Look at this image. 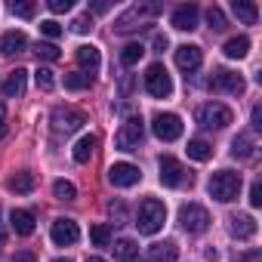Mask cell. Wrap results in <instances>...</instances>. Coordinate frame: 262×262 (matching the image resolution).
I'll use <instances>...</instances> for the list:
<instances>
[{
  "label": "cell",
  "mask_w": 262,
  "mask_h": 262,
  "mask_svg": "<svg viewBox=\"0 0 262 262\" xmlns=\"http://www.w3.org/2000/svg\"><path fill=\"white\" fill-rule=\"evenodd\" d=\"M167 222V207L158 201V198H145L139 204V213H136V228L139 234H158Z\"/></svg>",
  "instance_id": "cell-1"
},
{
  "label": "cell",
  "mask_w": 262,
  "mask_h": 262,
  "mask_svg": "<svg viewBox=\"0 0 262 262\" xmlns=\"http://www.w3.org/2000/svg\"><path fill=\"white\" fill-rule=\"evenodd\" d=\"M241 173H231V170H219V173H213L210 176V182H207V191H210V198H216L219 204H231L237 194H241Z\"/></svg>",
  "instance_id": "cell-2"
},
{
  "label": "cell",
  "mask_w": 262,
  "mask_h": 262,
  "mask_svg": "<svg viewBox=\"0 0 262 262\" xmlns=\"http://www.w3.org/2000/svg\"><path fill=\"white\" fill-rule=\"evenodd\" d=\"M161 13V7L158 4H133L117 22H114V31L117 34H129V31H136V28H142V22H148V19H155Z\"/></svg>",
  "instance_id": "cell-3"
},
{
  "label": "cell",
  "mask_w": 262,
  "mask_h": 262,
  "mask_svg": "<svg viewBox=\"0 0 262 262\" xmlns=\"http://www.w3.org/2000/svg\"><path fill=\"white\" fill-rule=\"evenodd\" d=\"M142 139H145V123H142V117H126L123 120V126L117 129V136H114V145L120 148V151H136L139 145H142Z\"/></svg>",
  "instance_id": "cell-4"
},
{
  "label": "cell",
  "mask_w": 262,
  "mask_h": 262,
  "mask_svg": "<svg viewBox=\"0 0 262 262\" xmlns=\"http://www.w3.org/2000/svg\"><path fill=\"white\" fill-rule=\"evenodd\" d=\"M231 120H234V114H231V108L222 105V102H207V105L198 108V123H201L204 129H222V126H228Z\"/></svg>",
  "instance_id": "cell-5"
},
{
  "label": "cell",
  "mask_w": 262,
  "mask_h": 262,
  "mask_svg": "<svg viewBox=\"0 0 262 262\" xmlns=\"http://www.w3.org/2000/svg\"><path fill=\"white\" fill-rule=\"evenodd\" d=\"M145 90H148V96H155V99H170L173 80H170V74H167V68H164L161 62L148 65V71H145Z\"/></svg>",
  "instance_id": "cell-6"
},
{
  "label": "cell",
  "mask_w": 262,
  "mask_h": 262,
  "mask_svg": "<svg viewBox=\"0 0 262 262\" xmlns=\"http://www.w3.org/2000/svg\"><path fill=\"white\" fill-rule=\"evenodd\" d=\"M179 222H182V228H185L188 234H201V231L210 228V213H207L201 204H185V207L179 210Z\"/></svg>",
  "instance_id": "cell-7"
},
{
  "label": "cell",
  "mask_w": 262,
  "mask_h": 262,
  "mask_svg": "<svg viewBox=\"0 0 262 262\" xmlns=\"http://www.w3.org/2000/svg\"><path fill=\"white\" fill-rule=\"evenodd\" d=\"M151 129H155V136L161 142H176L182 136V117L179 114H170V111L167 114H155Z\"/></svg>",
  "instance_id": "cell-8"
},
{
  "label": "cell",
  "mask_w": 262,
  "mask_h": 262,
  "mask_svg": "<svg viewBox=\"0 0 262 262\" xmlns=\"http://www.w3.org/2000/svg\"><path fill=\"white\" fill-rule=\"evenodd\" d=\"M86 123V114L83 111H77V108H56L53 111V129L62 136H68V133H77V129Z\"/></svg>",
  "instance_id": "cell-9"
},
{
  "label": "cell",
  "mask_w": 262,
  "mask_h": 262,
  "mask_svg": "<svg viewBox=\"0 0 262 262\" xmlns=\"http://www.w3.org/2000/svg\"><path fill=\"white\" fill-rule=\"evenodd\" d=\"M158 167H161V185H167V188H179V185L191 182V176L185 173V167L176 158H170V155H164L158 161Z\"/></svg>",
  "instance_id": "cell-10"
},
{
  "label": "cell",
  "mask_w": 262,
  "mask_h": 262,
  "mask_svg": "<svg viewBox=\"0 0 262 262\" xmlns=\"http://www.w3.org/2000/svg\"><path fill=\"white\" fill-rule=\"evenodd\" d=\"M139 179H142V170H139L136 164L120 161V164H111V167H108V182H111L114 188H129V185H136Z\"/></svg>",
  "instance_id": "cell-11"
},
{
  "label": "cell",
  "mask_w": 262,
  "mask_h": 262,
  "mask_svg": "<svg viewBox=\"0 0 262 262\" xmlns=\"http://www.w3.org/2000/svg\"><path fill=\"white\" fill-rule=\"evenodd\" d=\"M210 86H213L216 93H228V96H241V93L247 90V83H244V77H241L237 71H228V68H219V71L213 74V80H210Z\"/></svg>",
  "instance_id": "cell-12"
},
{
  "label": "cell",
  "mask_w": 262,
  "mask_h": 262,
  "mask_svg": "<svg viewBox=\"0 0 262 262\" xmlns=\"http://www.w3.org/2000/svg\"><path fill=\"white\" fill-rule=\"evenodd\" d=\"M50 237H53V244H56V247H71V244H77L80 228H77V222H74V219H56V222H53V228H50Z\"/></svg>",
  "instance_id": "cell-13"
},
{
  "label": "cell",
  "mask_w": 262,
  "mask_h": 262,
  "mask_svg": "<svg viewBox=\"0 0 262 262\" xmlns=\"http://www.w3.org/2000/svg\"><path fill=\"white\" fill-rule=\"evenodd\" d=\"M198 19H201V10L194 7V4H182V7H176L173 10V28H179V31H194L198 28Z\"/></svg>",
  "instance_id": "cell-14"
},
{
  "label": "cell",
  "mask_w": 262,
  "mask_h": 262,
  "mask_svg": "<svg viewBox=\"0 0 262 262\" xmlns=\"http://www.w3.org/2000/svg\"><path fill=\"white\" fill-rule=\"evenodd\" d=\"M201 62H204L201 47H194V43H182V47H176V65H179L185 74H188V71H198Z\"/></svg>",
  "instance_id": "cell-15"
},
{
  "label": "cell",
  "mask_w": 262,
  "mask_h": 262,
  "mask_svg": "<svg viewBox=\"0 0 262 262\" xmlns=\"http://www.w3.org/2000/svg\"><path fill=\"white\" fill-rule=\"evenodd\" d=\"M228 228H231V234H234L237 241H250V237L256 234V219L247 216V213H234V216L228 219Z\"/></svg>",
  "instance_id": "cell-16"
},
{
  "label": "cell",
  "mask_w": 262,
  "mask_h": 262,
  "mask_svg": "<svg viewBox=\"0 0 262 262\" xmlns=\"http://www.w3.org/2000/svg\"><path fill=\"white\" fill-rule=\"evenodd\" d=\"M77 62H80V68L86 74H96L99 65H102V56H99V50L93 43H83V47H77Z\"/></svg>",
  "instance_id": "cell-17"
},
{
  "label": "cell",
  "mask_w": 262,
  "mask_h": 262,
  "mask_svg": "<svg viewBox=\"0 0 262 262\" xmlns=\"http://www.w3.org/2000/svg\"><path fill=\"white\" fill-rule=\"evenodd\" d=\"M10 225H13L16 234L28 237V234H34V213L31 210H13L10 213Z\"/></svg>",
  "instance_id": "cell-18"
},
{
  "label": "cell",
  "mask_w": 262,
  "mask_h": 262,
  "mask_svg": "<svg viewBox=\"0 0 262 262\" xmlns=\"http://www.w3.org/2000/svg\"><path fill=\"white\" fill-rule=\"evenodd\" d=\"M25 47H28V37L22 31H7L4 37H0V53L4 56H19Z\"/></svg>",
  "instance_id": "cell-19"
},
{
  "label": "cell",
  "mask_w": 262,
  "mask_h": 262,
  "mask_svg": "<svg viewBox=\"0 0 262 262\" xmlns=\"http://www.w3.org/2000/svg\"><path fill=\"white\" fill-rule=\"evenodd\" d=\"M114 259L117 262H139V244L129 241V237L114 241Z\"/></svg>",
  "instance_id": "cell-20"
},
{
  "label": "cell",
  "mask_w": 262,
  "mask_h": 262,
  "mask_svg": "<svg viewBox=\"0 0 262 262\" xmlns=\"http://www.w3.org/2000/svg\"><path fill=\"white\" fill-rule=\"evenodd\" d=\"M25 80H28V71H25V68H16V71L4 80V96H7V99L22 96V93H25Z\"/></svg>",
  "instance_id": "cell-21"
},
{
  "label": "cell",
  "mask_w": 262,
  "mask_h": 262,
  "mask_svg": "<svg viewBox=\"0 0 262 262\" xmlns=\"http://www.w3.org/2000/svg\"><path fill=\"white\" fill-rule=\"evenodd\" d=\"M231 155L241 158V161H250V158L256 155V142H253V136H250V133H237V136L231 139Z\"/></svg>",
  "instance_id": "cell-22"
},
{
  "label": "cell",
  "mask_w": 262,
  "mask_h": 262,
  "mask_svg": "<svg viewBox=\"0 0 262 262\" xmlns=\"http://www.w3.org/2000/svg\"><path fill=\"white\" fill-rule=\"evenodd\" d=\"M176 256H179L176 241H164V244H155L148 250V262H176Z\"/></svg>",
  "instance_id": "cell-23"
},
{
  "label": "cell",
  "mask_w": 262,
  "mask_h": 262,
  "mask_svg": "<svg viewBox=\"0 0 262 262\" xmlns=\"http://www.w3.org/2000/svg\"><path fill=\"white\" fill-rule=\"evenodd\" d=\"M96 145H99V139H96L93 133H86V136H80V139L74 142V151H71V155H74V161H77V164H86V161L93 158V151H96Z\"/></svg>",
  "instance_id": "cell-24"
},
{
  "label": "cell",
  "mask_w": 262,
  "mask_h": 262,
  "mask_svg": "<svg viewBox=\"0 0 262 262\" xmlns=\"http://www.w3.org/2000/svg\"><path fill=\"white\" fill-rule=\"evenodd\" d=\"M34 185H37L34 173H16V176L7 182V188H10V191H16V194H31V191H34Z\"/></svg>",
  "instance_id": "cell-25"
},
{
  "label": "cell",
  "mask_w": 262,
  "mask_h": 262,
  "mask_svg": "<svg viewBox=\"0 0 262 262\" xmlns=\"http://www.w3.org/2000/svg\"><path fill=\"white\" fill-rule=\"evenodd\" d=\"M231 10L244 25H256V19H259V10H256V4H250V0H234Z\"/></svg>",
  "instance_id": "cell-26"
},
{
  "label": "cell",
  "mask_w": 262,
  "mask_h": 262,
  "mask_svg": "<svg viewBox=\"0 0 262 262\" xmlns=\"http://www.w3.org/2000/svg\"><path fill=\"white\" fill-rule=\"evenodd\" d=\"M222 53H225L228 59H244V56L250 53V37H231V40L222 47Z\"/></svg>",
  "instance_id": "cell-27"
},
{
  "label": "cell",
  "mask_w": 262,
  "mask_h": 262,
  "mask_svg": "<svg viewBox=\"0 0 262 262\" xmlns=\"http://www.w3.org/2000/svg\"><path fill=\"white\" fill-rule=\"evenodd\" d=\"M188 158L204 164V161H210V158H213V145H210V142H204V139H191V142H188Z\"/></svg>",
  "instance_id": "cell-28"
},
{
  "label": "cell",
  "mask_w": 262,
  "mask_h": 262,
  "mask_svg": "<svg viewBox=\"0 0 262 262\" xmlns=\"http://www.w3.org/2000/svg\"><path fill=\"white\" fill-rule=\"evenodd\" d=\"M145 56V47L142 43H126L123 50H120V62L126 65V68H133V65H139V59Z\"/></svg>",
  "instance_id": "cell-29"
},
{
  "label": "cell",
  "mask_w": 262,
  "mask_h": 262,
  "mask_svg": "<svg viewBox=\"0 0 262 262\" xmlns=\"http://www.w3.org/2000/svg\"><path fill=\"white\" fill-rule=\"evenodd\" d=\"M93 83V74L86 71H68L65 74V90H86Z\"/></svg>",
  "instance_id": "cell-30"
},
{
  "label": "cell",
  "mask_w": 262,
  "mask_h": 262,
  "mask_svg": "<svg viewBox=\"0 0 262 262\" xmlns=\"http://www.w3.org/2000/svg\"><path fill=\"white\" fill-rule=\"evenodd\" d=\"M53 194H56L59 201H74V198H77V188H74L71 182L59 179V182H53Z\"/></svg>",
  "instance_id": "cell-31"
},
{
  "label": "cell",
  "mask_w": 262,
  "mask_h": 262,
  "mask_svg": "<svg viewBox=\"0 0 262 262\" xmlns=\"http://www.w3.org/2000/svg\"><path fill=\"white\" fill-rule=\"evenodd\" d=\"M90 241H93L96 247H108V241H111V228H108V225H102V222H99V225H93V228H90Z\"/></svg>",
  "instance_id": "cell-32"
},
{
  "label": "cell",
  "mask_w": 262,
  "mask_h": 262,
  "mask_svg": "<svg viewBox=\"0 0 262 262\" xmlns=\"http://www.w3.org/2000/svg\"><path fill=\"white\" fill-rule=\"evenodd\" d=\"M10 13L19 16V19H31V16H34V4H31V0H13V4H10Z\"/></svg>",
  "instance_id": "cell-33"
},
{
  "label": "cell",
  "mask_w": 262,
  "mask_h": 262,
  "mask_svg": "<svg viewBox=\"0 0 262 262\" xmlns=\"http://www.w3.org/2000/svg\"><path fill=\"white\" fill-rule=\"evenodd\" d=\"M34 80H37V86H40L43 93H50V90L56 86V77H53V71H50V68H43V65L34 71Z\"/></svg>",
  "instance_id": "cell-34"
},
{
  "label": "cell",
  "mask_w": 262,
  "mask_h": 262,
  "mask_svg": "<svg viewBox=\"0 0 262 262\" xmlns=\"http://www.w3.org/2000/svg\"><path fill=\"white\" fill-rule=\"evenodd\" d=\"M207 22H210L213 31H222V28H225V13H222L219 7H210V10H207Z\"/></svg>",
  "instance_id": "cell-35"
},
{
  "label": "cell",
  "mask_w": 262,
  "mask_h": 262,
  "mask_svg": "<svg viewBox=\"0 0 262 262\" xmlns=\"http://www.w3.org/2000/svg\"><path fill=\"white\" fill-rule=\"evenodd\" d=\"M34 53H37V59H47V62H56V59L62 56L56 43H37V50H34Z\"/></svg>",
  "instance_id": "cell-36"
},
{
  "label": "cell",
  "mask_w": 262,
  "mask_h": 262,
  "mask_svg": "<svg viewBox=\"0 0 262 262\" xmlns=\"http://www.w3.org/2000/svg\"><path fill=\"white\" fill-rule=\"evenodd\" d=\"M40 34H47L50 40H56V37H62V25L56 19H47V22H40Z\"/></svg>",
  "instance_id": "cell-37"
},
{
  "label": "cell",
  "mask_w": 262,
  "mask_h": 262,
  "mask_svg": "<svg viewBox=\"0 0 262 262\" xmlns=\"http://www.w3.org/2000/svg\"><path fill=\"white\" fill-rule=\"evenodd\" d=\"M71 28H74V31H77V34H86V31H90V28H93V16H77V19H74V25H71Z\"/></svg>",
  "instance_id": "cell-38"
},
{
  "label": "cell",
  "mask_w": 262,
  "mask_h": 262,
  "mask_svg": "<svg viewBox=\"0 0 262 262\" xmlns=\"http://www.w3.org/2000/svg\"><path fill=\"white\" fill-rule=\"evenodd\" d=\"M47 7H50L53 13H68L74 4H71V0H47Z\"/></svg>",
  "instance_id": "cell-39"
},
{
  "label": "cell",
  "mask_w": 262,
  "mask_h": 262,
  "mask_svg": "<svg viewBox=\"0 0 262 262\" xmlns=\"http://www.w3.org/2000/svg\"><path fill=\"white\" fill-rule=\"evenodd\" d=\"M250 204H253V207L262 204V182H253V185H250Z\"/></svg>",
  "instance_id": "cell-40"
},
{
  "label": "cell",
  "mask_w": 262,
  "mask_h": 262,
  "mask_svg": "<svg viewBox=\"0 0 262 262\" xmlns=\"http://www.w3.org/2000/svg\"><path fill=\"white\" fill-rule=\"evenodd\" d=\"M7 136V102H0V139Z\"/></svg>",
  "instance_id": "cell-41"
},
{
  "label": "cell",
  "mask_w": 262,
  "mask_h": 262,
  "mask_svg": "<svg viewBox=\"0 0 262 262\" xmlns=\"http://www.w3.org/2000/svg\"><path fill=\"white\" fill-rule=\"evenodd\" d=\"M253 129H262V108H253Z\"/></svg>",
  "instance_id": "cell-42"
},
{
  "label": "cell",
  "mask_w": 262,
  "mask_h": 262,
  "mask_svg": "<svg viewBox=\"0 0 262 262\" xmlns=\"http://www.w3.org/2000/svg\"><path fill=\"white\" fill-rule=\"evenodd\" d=\"M155 47H158V53H164V50H167V37L158 34V37H155Z\"/></svg>",
  "instance_id": "cell-43"
},
{
  "label": "cell",
  "mask_w": 262,
  "mask_h": 262,
  "mask_svg": "<svg viewBox=\"0 0 262 262\" xmlns=\"http://www.w3.org/2000/svg\"><path fill=\"white\" fill-rule=\"evenodd\" d=\"M13 262H34V256H31V253H16Z\"/></svg>",
  "instance_id": "cell-44"
},
{
  "label": "cell",
  "mask_w": 262,
  "mask_h": 262,
  "mask_svg": "<svg viewBox=\"0 0 262 262\" xmlns=\"http://www.w3.org/2000/svg\"><path fill=\"white\" fill-rule=\"evenodd\" d=\"M111 216H117V219H123V207H120V204H117V207L111 204Z\"/></svg>",
  "instance_id": "cell-45"
},
{
  "label": "cell",
  "mask_w": 262,
  "mask_h": 262,
  "mask_svg": "<svg viewBox=\"0 0 262 262\" xmlns=\"http://www.w3.org/2000/svg\"><path fill=\"white\" fill-rule=\"evenodd\" d=\"M93 10H96V13H105V10H108V4H105V0H99V4H93Z\"/></svg>",
  "instance_id": "cell-46"
},
{
  "label": "cell",
  "mask_w": 262,
  "mask_h": 262,
  "mask_svg": "<svg viewBox=\"0 0 262 262\" xmlns=\"http://www.w3.org/2000/svg\"><path fill=\"white\" fill-rule=\"evenodd\" d=\"M4 237H7V231H4V225H0V244H4Z\"/></svg>",
  "instance_id": "cell-47"
},
{
  "label": "cell",
  "mask_w": 262,
  "mask_h": 262,
  "mask_svg": "<svg viewBox=\"0 0 262 262\" xmlns=\"http://www.w3.org/2000/svg\"><path fill=\"white\" fill-rule=\"evenodd\" d=\"M53 262H71V259H68V256H59V259H53Z\"/></svg>",
  "instance_id": "cell-48"
},
{
  "label": "cell",
  "mask_w": 262,
  "mask_h": 262,
  "mask_svg": "<svg viewBox=\"0 0 262 262\" xmlns=\"http://www.w3.org/2000/svg\"><path fill=\"white\" fill-rule=\"evenodd\" d=\"M86 262H105V259H99V256H90V259H86Z\"/></svg>",
  "instance_id": "cell-49"
},
{
  "label": "cell",
  "mask_w": 262,
  "mask_h": 262,
  "mask_svg": "<svg viewBox=\"0 0 262 262\" xmlns=\"http://www.w3.org/2000/svg\"><path fill=\"white\" fill-rule=\"evenodd\" d=\"M247 262H259V256H256V253H253V256H250V259H247Z\"/></svg>",
  "instance_id": "cell-50"
}]
</instances>
